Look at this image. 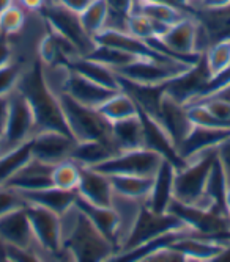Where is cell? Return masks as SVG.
Returning a JSON list of instances; mask_svg holds the SVG:
<instances>
[{
	"mask_svg": "<svg viewBox=\"0 0 230 262\" xmlns=\"http://www.w3.org/2000/svg\"><path fill=\"white\" fill-rule=\"evenodd\" d=\"M60 219L62 248L70 251L74 262H106L117 251L113 244L95 228L76 203Z\"/></svg>",
	"mask_w": 230,
	"mask_h": 262,
	"instance_id": "cell-1",
	"label": "cell"
},
{
	"mask_svg": "<svg viewBox=\"0 0 230 262\" xmlns=\"http://www.w3.org/2000/svg\"><path fill=\"white\" fill-rule=\"evenodd\" d=\"M17 90L24 94L33 110L35 121H36V132L59 130V132L70 134L62 113L59 96L44 82L40 58L24 69V73H22L17 83Z\"/></svg>",
	"mask_w": 230,
	"mask_h": 262,
	"instance_id": "cell-2",
	"label": "cell"
},
{
	"mask_svg": "<svg viewBox=\"0 0 230 262\" xmlns=\"http://www.w3.org/2000/svg\"><path fill=\"white\" fill-rule=\"evenodd\" d=\"M218 156V149L203 152L202 156L185 162V165L177 168L174 182V201L213 209L205 196V187L208 181L213 162Z\"/></svg>",
	"mask_w": 230,
	"mask_h": 262,
	"instance_id": "cell-3",
	"label": "cell"
},
{
	"mask_svg": "<svg viewBox=\"0 0 230 262\" xmlns=\"http://www.w3.org/2000/svg\"><path fill=\"white\" fill-rule=\"evenodd\" d=\"M57 96L68 132L76 141H93L107 137L110 124L97 108L87 107L74 101L66 93H59Z\"/></svg>",
	"mask_w": 230,
	"mask_h": 262,
	"instance_id": "cell-4",
	"label": "cell"
},
{
	"mask_svg": "<svg viewBox=\"0 0 230 262\" xmlns=\"http://www.w3.org/2000/svg\"><path fill=\"white\" fill-rule=\"evenodd\" d=\"M196 64L183 63L177 60H159V58H148L141 57L131 64L115 71L120 79L144 86H159L166 85L167 82L183 76L193 69Z\"/></svg>",
	"mask_w": 230,
	"mask_h": 262,
	"instance_id": "cell-5",
	"label": "cell"
},
{
	"mask_svg": "<svg viewBox=\"0 0 230 262\" xmlns=\"http://www.w3.org/2000/svg\"><path fill=\"white\" fill-rule=\"evenodd\" d=\"M10 112L4 134L0 137V154L13 151L29 143L36 134V121L33 110L17 88L8 96Z\"/></svg>",
	"mask_w": 230,
	"mask_h": 262,
	"instance_id": "cell-6",
	"label": "cell"
},
{
	"mask_svg": "<svg viewBox=\"0 0 230 262\" xmlns=\"http://www.w3.org/2000/svg\"><path fill=\"white\" fill-rule=\"evenodd\" d=\"M183 231H191V229H188L178 219H175L172 213L169 212L158 213L144 204L139 213V219H137L129 237L119 251L139 248V247L148 245L159 239H164L167 235L183 232Z\"/></svg>",
	"mask_w": 230,
	"mask_h": 262,
	"instance_id": "cell-7",
	"label": "cell"
},
{
	"mask_svg": "<svg viewBox=\"0 0 230 262\" xmlns=\"http://www.w3.org/2000/svg\"><path fill=\"white\" fill-rule=\"evenodd\" d=\"M167 212L191 229L194 235L216 239L221 234L230 231V217L227 212L219 209H205L172 201Z\"/></svg>",
	"mask_w": 230,
	"mask_h": 262,
	"instance_id": "cell-8",
	"label": "cell"
},
{
	"mask_svg": "<svg viewBox=\"0 0 230 262\" xmlns=\"http://www.w3.org/2000/svg\"><path fill=\"white\" fill-rule=\"evenodd\" d=\"M166 159L148 149L139 148L115 154L104 163L95 166L91 170H97L106 176H142V178H153L159 170L161 163Z\"/></svg>",
	"mask_w": 230,
	"mask_h": 262,
	"instance_id": "cell-9",
	"label": "cell"
},
{
	"mask_svg": "<svg viewBox=\"0 0 230 262\" xmlns=\"http://www.w3.org/2000/svg\"><path fill=\"white\" fill-rule=\"evenodd\" d=\"M41 14L46 19L48 27L70 39L84 57H87L97 47V41L84 30L78 14L66 11L54 4L46 5Z\"/></svg>",
	"mask_w": 230,
	"mask_h": 262,
	"instance_id": "cell-10",
	"label": "cell"
},
{
	"mask_svg": "<svg viewBox=\"0 0 230 262\" xmlns=\"http://www.w3.org/2000/svg\"><path fill=\"white\" fill-rule=\"evenodd\" d=\"M26 213L29 217L36 247L46 251L62 250V219L59 213L26 203Z\"/></svg>",
	"mask_w": 230,
	"mask_h": 262,
	"instance_id": "cell-11",
	"label": "cell"
},
{
	"mask_svg": "<svg viewBox=\"0 0 230 262\" xmlns=\"http://www.w3.org/2000/svg\"><path fill=\"white\" fill-rule=\"evenodd\" d=\"M150 118H153V120L167 132V135L174 141L175 149H178V146L185 141V138L194 127V123L191 121V118L188 115L186 105L178 102L172 96H169L166 90H164L163 99H161L158 113Z\"/></svg>",
	"mask_w": 230,
	"mask_h": 262,
	"instance_id": "cell-12",
	"label": "cell"
},
{
	"mask_svg": "<svg viewBox=\"0 0 230 262\" xmlns=\"http://www.w3.org/2000/svg\"><path fill=\"white\" fill-rule=\"evenodd\" d=\"M32 156L44 163L57 165L63 160L71 159L76 146V140L65 132L59 130H41L36 132L30 141Z\"/></svg>",
	"mask_w": 230,
	"mask_h": 262,
	"instance_id": "cell-13",
	"label": "cell"
},
{
	"mask_svg": "<svg viewBox=\"0 0 230 262\" xmlns=\"http://www.w3.org/2000/svg\"><path fill=\"white\" fill-rule=\"evenodd\" d=\"M230 138V130L225 129H213V127H203V126H196L191 129L185 141L181 143L177 149V154L180 160L185 163L189 162L203 152H208L213 149H218L219 145L225 140Z\"/></svg>",
	"mask_w": 230,
	"mask_h": 262,
	"instance_id": "cell-14",
	"label": "cell"
},
{
	"mask_svg": "<svg viewBox=\"0 0 230 262\" xmlns=\"http://www.w3.org/2000/svg\"><path fill=\"white\" fill-rule=\"evenodd\" d=\"M0 245L22 250H32L36 245L26 206L0 217Z\"/></svg>",
	"mask_w": 230,
	"mask_h": 262,
	"instance_id": "cell-15",
	"label": "cell"
},
{
	"mask_svg": "<svg viewBox=\"0 0 230 262\" xmlns=\"http://www.w3.org/2000/svg\"><path fill=\"white\" fill-rule=\"evenodd\" d=\"M52 165L44 163L32 156V159L11 178L5 187L14 188L21 193L49 188L52 187Z\"/></svg>",
	"mask_w": 230,
	"mask_h": 262,
	"instance_id": "cell-16",
	"label": "cell"
},
{
	"mask_svg": "<svg viewBox=\"0 0 230 262\" xmlns=\"http://www.w3.org/2000/svg\"><path fill=\"white\" fill-rule=\"evenodd\" d=\"M62 93H66L68 96H71L74 101H78L87 107L98 108L117 91L107 90L95 82L82 77L81 74L74 73L73 69H70V74H68V77L65 80Z\"/></svg>",
	"mask_w": 230,
	"mask_h": 262,
	"instance_id": "cell-17",
	"label": "cell"
},
{
	"mask_svg": "<svg viewBox=\"0 0 230 262\" xmlns=\"http://www.w3.org/2000/svg\"><path fill=\"white\" fill-rule=\"evenodd\" d=\"M177 166L164 160L161 163L159 170L153 176L151 192L145 201V206L158 213H166L174 201V182H175Z\"/></svg>",
	"mask_w": 230,
	"mask_h": 262,
	"instance_id": "cell-18",
	"label": "cell"
},
{
	"mask_svg": "<svg viewBox=\"0 0 230 262\" xmlns=\"http://www.w3.org/2000/svg\"><path fill=\"white\" fill-rule=\"evenodd\" d=\"M107 138L117 152L145 148L144 123L141 113L137 116L128 118V120L110 123Z\"/></svg>",
	"mask_w": 230,
	"mask_h": 262,
	"instance_id": "cell-19",
	"label": "cell"
},
{
	"mask_svg": "<svg viewBox=\"0 0 230 262\" xmlns=\"http://www.w3.org/2000/svg\"><path fill=\"white\" fill-rule=\"evenodd\" d=\"M78 198L85 203L110 207L113 198V188L110 178L91 168H82L81 184L78 188Z\"/></svg>",
	"mask_w": 230,
	"mask_h": 262,
	"instance_id": "cell-20",
	"label": "cell"
},
{
	"mask_svg": "<svg viewBox=\"0 0 230 262\" xmlns=\"http://www.w3.org/2000/svg\"><path fill=\"white\" fill-rule=\"evenodd\" d=\"M131 11H139L145 14L163 30H167L172 24L191 14L188 8L164 2V0H134Z\"/></svg>",
	"mask_w": 230,
	"mask_h": 262,
	"instance_id": "cell-21",
	"label": "cell"
},
{
	"mask_svg": "<svg viewBox=\"0 0 230 262\" xmlns=\"http://www.w3.org/2000/svg\"><path fill=\"white\" fill-rule=\"evenodd\" d=\"M145 203L139 200H132L123 195H119L113 192L112 204L110 207L113 209L115 215H117V251L123 247L126 239L129 237L137 219H139V213L142 210Z\"/></svg>",
	"mask_w": 230,
	"mask_h": 262,
	"instance_id": "cell-22",
	"label": "cell"
},
{
	"mask_svg": "<svg viewBox=\"0 0 230 262\" xmlns=\"http://www.w3.org/2000/svg\"><path fill=\"white\" fill-rule=\"evenodd\" d=\"M228 241H221V239H213V237H202V235H194L188 234L185 237L174 241L170 247L181 253L185 257L189 259H199V260H208L215 254H218Z\"/></svg>",
	"mask_w": 230,
	"mask_h": 262,
	"instance_id": "cell-23",
	"label": "cell"
},
{
	"mask_svg": "<svg viewBox=\"0 0 230 262\" xmlns=\"http://www.w3.org/2000/svg\"><path fill=\"white\" fill-rule=\"evenodd\" d=\"M70 69H73L74 73L81 74L82 77L95 82L107 90L112 91H122V82L119 74L115 71L100 61H95L88 57H79L73 63L68 64Z\"/></svg>",
	"mask_w": 230,
	"mask_h": 262,
	"instance_id": "cell-24",
	"label": "cell"
},
{
	"mask_svg": "<svg viewBox=\"0 0 230 262\" xmlns=\"http://www.w3.org/2000/svg\"><path fill=\"white\" fill-rule=\"evenodd\" d=\"M115 154H119L112 146L109 138L93 140V141H76L71 160H74L82 168H95L104 163Z\"/></svg>",
	"mask_w": 230,
	"mask_h": 262,
	"instance_id": "cell-25",
	"label": "cell"
},
{
	"mask_svg": "<svg viewBox=\"0 0 230 262\" xmlns=\"http://www.w3.org/2000/svg\"><path fill=\"white\" fill-rule=\"evenodd\" d=\"M21 195L24 196L26 203L46 207V209L59 213V215H63L68 209H70L71 206H74L76 198H78V193L63 192V190H59L55 187L38 190V192H26V193H21Z\"/></svg>",
	"mask_w": 230,
	"mask_h": 262,
	"instance_id": "cell-26",
	"label": "cell"
},
{
	"mask_svg": "<svg viewBox=\"0 0 230 262\" xmlns=\"http://www.w3.org/2000/svg\"><path fill=\"white\" fill-rule=\"evenodd\" d=\"M76 204L88 217V220L95 225V228L103 235H106L107 239L113 244V247L117 248V245H115V242H117V215H115L113 209L90 204L81 198H76Z\"/></svg>",
	"mask_w": 230,
	"mask_h": 262,
	"instance_id": "cell-27",
	"label": "cell"
},
{
	"mask_svg": "<svg viewBox=\"0 0 230 262\" xmlns=\"http://www.w3.org/2000/svg\"><path fill=\"white\" fill-rule=\"evenodd\" d=\"M97 110L109 124L122 121V120H128V118L139 115V107H137L136 101L125 90L113 93L112 96L103 105H100Z\"/></svg>",
	"mask_w": 230,
	"mask_h": 262,
	"instance_id": "cell-28",
	"label": "cell"
},
{
	"mask_svg": "<svg viewBox=\"0 0 230 262\" xmlns=\"http://www.w3.org/2000/svg\"><path fill=\"white\" fill-rule=\"evenodd\" d=\"M205 27L212 44L219 39L230 38V5L219 10L208 11H191Z\"/></svg>",
	"mask_w": 230,
	"mask_h": 262,
	"instance_id": "cell-29",
	"label": "cell"
},
{
	"mask_svg": "<svg viewBox=\"0 0 230 262\" xmlns=\"http://www.w3.org/2000/svg\"><path fill=\"white\" fill-rule=\"evenodd\" d=\"M109 178L112 182L113 192L119 195L145 203L151 192L153 178H142V176H109Z\"/></svg>",
	"mask_w": 230,
	"mask_h": 262,
	"instance_id": "cell-30",
	"label": "cell"
},
{
	"mask_svg": "<svg viewBox=\"0 0 230 262\" xmlns=\"http://www.w3.org/2000/svg\"><path fill=\"white\" fill-rule=\"evenodd\" d=\"M208 80L218 77L230 68V38L215 41L202 55Z\"/></svg>",
	"mask_w": 230,
	"mask_h": 262,
	"instance_id": "cell-31",
	"label": "cell"
},
{
	"mask_svg": "<svg viewBox=\"0 0 230 262\" xmlns=\"http://www.w3.org/2000/svg\"><path fill=\"white\" fill-rule=\"evenodd\" d=\"M30 141L13 151L0 154V187H5L11 178L32 159Z\"/></svg>",
	"mask_w": 230,
	"mask_h": 262,
	"instance_id": "cell-32",
	"label": "cell"
},
{
	"mask_svg": "<svg viewBox=\"0 0 230 262\" xmlns=\"http://www.w3.org/2000/svg\"><path fill=\"white\" fill-rule=\"evenodd\" d=\"M82 176V166L74 160H63L52 168V187L63 190V192L76 193Z\"/></svg>",
	"mask_w": 230,
	"mask_h": 262,
	"instance_id": "cell-33",
	"label": "cell"
},
{
	"mask_svg": "<svg viewBox=\"0 0 230 262\" xmlns=\"http://www.w3.org/2000/svg\"><path fill=\"white\" fill-rule=\"evenodd\" d=\"M227 181H225V174L222 171V166L218 160V156L213 162L212 171L208 176V181H206V187H205V196L208 204L213 209H219L225 212V206H224V198H225V192H227Z\"/></svg>",
	"mask_w": 230,
	"mask_h": 262,
	"instance_id": "cell-34",
	"label": "cell"
},
{
	"mask_svg": "<svg viewBox=\"0 0 230 262\" xmlns=\"http://www.w3.org/2000/svg\"><path fill=\"white\" fill-rule=\"evenodd\" d=\"M107 13H109V5L106 0H93V2L79 14V20L82 24L84 30L93 39L104 30Z\"/></svg>",
	"mask_w": 230,
	"mask_h": 262,
	"instance_id": "cell-35",
	"label": "cell"
},
{
	"mask_svg": "<svg viewBox=\"0 0 230 262\" xmlns=\"http://www.w3.org/2000/svg\"><path fill=\"white\" fill-rule=\"evenodd\" d=\"M87 57L112 68L113 71H119V69L131 64L132 61H136L137 58H141L137 55L129 54V52H125L122 49H117V47L103 46V44H97L95 49L91 51Z\"/></svg>",
	"mask_w": 230,
	"mask_h": 262,
	"instance_id": "cell-36",
	"label": "cell"
},
{
	"mask_svg": "<svg viewBox=\"0 0 230 262\" xmlns=\"http://www.w3.org/2000/svg\"><path fill=\"white\" fill-rule=\"evenodd\" d=\"M166 30H163L159 26L147 17L145 14L139 11H129L128 14V26H126V33L132 35L134 38H139L142 41H150L153 38H158L163 35Z\"/></svg>",
	"mask_w": 230,
	"mask_h": 262,
	"instance_id": "cell-37",
	"label": "cell"
},
{
	"mask_svg": "<svg viewBox=\"0 0 230 262\" xmlns=\"http://www.w3.org/2000/svg\"><path fill=\"white\" fill-rule=\"evenodd\" d=\"M27 19H29V13L24 11L14 2L7 10L0 13V30L7 36H13L26 27Z\"/></svg>",
	"mask_w": 230,
	"mask_h": 262,
	"instance_id": "cell-38",
	"label": "cell"
},
{
	"mask_svg": "<svg viewBox=\"0 0 230 262\" xmlns=\"http://www.w3.org/2000/svg\"><path fill=\"white\" fill-rule=\"evenodd\" d=\"M27 66H22L17 61H10L4 66H0V98L10 96L17 88L19 79Z\"/></svg>",
	"mask_w": 230,
	"mask_h": 262,
	"instance_id": "cell-39",
	"label": "cell"
},
{
	"mask_svg": "<svg viewBox=\"0 0 230 262\" xmlns=\"http://www.w3.org/2000/svg\"><path fill=\"white\" fill-rule=\"evenodd\" d=\"M26 206V200L17 190L10 187H0V217Z\"/></svg>",
	"mask_w": 230,
	"mask_h": 262,
	"instance_id": "cell-40",
	"label": "cell"
},
{
	"mask_svg": "<svg viewBox=\"0 0 230 262\" xmlns=\"http://www.w3.org/2000/svg\"><path fill=\"white\" fill-rule=\"evenodd\" d=\"M136 262H186V257L177 250H174L170 245H164L150 251Z\"/></svg>",
	"mask_w": 230,
	"mask_h": 262,
	"instance_id": "cell-41",
	"label": "cell"
},
{
	"mask_svg": "<svg viewBox=\"0 0 230 262\" xmlns=\"http://www.w3.org/2000/svg\"><path fill=\"white\" fill-rule=\"evenodd\" d=\"M0 248H2L4 256L10 262H43L41 256L38 254V251L35 248H32V250H22V248L5 247V245H0Z\"/></svg>",
	"mask_w": 230,
	"mask_h": 262,
	"instance_id": "cell-42",
	"label": "cell"
},
{
	"mask_svg": "<svg viewBox=\"0 0 230 262\" xmlns=\"http://www.w3.org/2000/svg\"><path fill=\"white\" fill-rule=\"evenodd\" d=\"M93 0H51L49 4H54L66 11H70V13H74V14H81Z\"/></svg>",
	"mask_w": 230,
	"mask_h": 262,
	"instance_id": "cell-43",
	"label": "cell"
},
{
	"mask_svg": "<svg viewBox=\"0 0 230 262\" xmlns=\"http://www.w3.org/2000/svg\"><path fill=\"white\" fill-rule=\"evenodd\" d=\"M218 160L222 166V171L225 174L227 187H230V138L225 140L218 148Z\"/></svg>",
	"mask_w": 230,
	"mask_h": 262,
	"instance_id": "cell-44",
	"label": "cell"
},
{
	"mask_svg": "<svg viewBox=\"0 0 230 262\" xmlns=\"http://www.w3.org/2000/svg\"><path fill=\"white\" fill-rule=\"evenodd\" d=\"M230 5V0H196L189 7V11H208V10H219Z\"/></svg>",
	"mask_w": 230,
	"mask_h": 262,
	"instance_id": "cell-45",
	"label": "cell"
},
{
	"mask_svg": "<svg viewBox=\"0 0 230 262\" xmlns=\"http://www.w3.org/2000/svg\"><path fill=\"white\" fill-rule=\"evenodd\" d=\"M14 2L29 14L43 13L46 5L49 4V0H14Z\"/></svg>",
	"mask_w": 230,
	"mask_h": 262,
	"instance_id": "cell-46",
	"label": "cell"
},
{
	"mask_svg": "<svg viewBox=\"0 0 230 262\" xmlns=\"http://www.w3.org/2000/svg\"><path fill=\"white\" fill-rule=\"evenodd\" d=\"M8 112H10V99H8V96L0 98V137H2L5 124H7Z\"/></svg>",
	"mask_w": 230,
	"mask_h": 262,
	"instance_id": "cell-47",
	"label": "cell"
},
{
	"mask_svg": "<svg viewBox=\"0 0 230 262\" xmlns=\"http://www.w3.org/2000/svg\"><path fill=\"white\" fill-rule=\"evenodd\" d=\"M106 2H107L109 8H112V10H117L122 13H129L132 8L134 0H106Z\"/></svg>",
	"mask_w": 230,
	"mask_h": 262,
	"instance_id": "cell-48",
	"label": "cell"
},
{
	"mask_svg": "<svg viewBox=\"0 0 230 262\" xmlns=\"http://www.w3.org/2000/svg\"><path fill=\"white\" fill-rule=\"evenodd\" d=\"M205 262H230V241L218 254H215L213 257H210L208 260H205Z\"/></svg>",
	"mask_w": 230,
	"mask_h": 262,
	"instance_id": "cell-49",
	"label": "cell"
},
{
	"mask_svg": "<svg viewBox=\"0 0 230 262\" xmlns=\"http://www.w3.org/2000/svg\"><path fill=\"white\" fill-rule=\"evenodd\" d=\"M208 96H218V98H221V99L230 102V82H228L227 85L221 86L219 90H216L215 93L208 94ZM208 96H205V98H208ZM202 99H203V98H202ZM196 102H197V101H196ZM193 104H194V102H193ZM189 105H191V104H189Z\"/></svg>",
	"mask_w": 230,
	"mask_h": 262,
	"instance_id": "cell-50",
	"label": "cell"
},
{
	"mask_svg": "<svg viewBox=\"0 0 230 262\" xmlns=\"http://www.w3.org/2000/svg\"><path fill=\"white\" fill-rule=\"evenodd\" d=\"M224 206H225V212H227V215L230 217V187L227 188V192H225V198H224Z\"/></svg>",
	"mask_w": 230,
	"mask_h": 262,
	"instance_id": "cell-51",
	"label": "cell"
},
{
	"mask_svg": "<svg viewBox=\"0 0 230 262\" xmlns=\"http://www.w3.org/2000/svg\"><path fill=\"white\" fill-rule=\"evenodd\" d=\"M11 4H14V0H0V13L7 10Z\"/></svg>",
	"mask_w": 230,
	"mask_h": 262,
	"instance_id": "cell-52",
	"label": "cell"
},
{
	"mask_svg": "<svg viewBox=\"0 0 230 262\" xmlns=\"http://www.w3.org/2000/svg\"><path fill=\"white\" fill-rule=\"evenodd\" d=\"M216 239H221V241H230V231H227V232L221 234L219 237H216Z\"/></svg>",
	"mask_w": 230,
	"mask_h": 262,
	"instance_id": "cell-53",
	"label": "cell"
},
{
	"mask_svg": "<svg viewBox=\"0 0 230 262\" xmlns=\"http://www.w3.org/2000/svg\"><path fill=\"white\" fill-rule=\"evenodd\" d=\"M181 2H183V4H185V5H186V7L189 8V7H191V5H193L194 2H196V0H181Z\"/></svg>",
	"mask_w": 230,
	"mask_h": 262,
	"instance_id": "cell-54",
	"label": "cell"
},
{
	"mask_svg": "<svg viewBox=\"0 0 230 262\" xmlns=\"http://www.w3.org/2000/svg\"><path fill=\"white\" fill-rule=\"evenodd\" d=\"M186 262H203V260H199V259H189V257H186Z\"/></svg>",
	"mask_w": 230,
	"mask_h": 262,
	"instance_id": "cell-55",
	"label": "cell"
},
{
	"mask_svg": "<svg viewBox=\"0 0 230 262\" xmlns=\"http://www.w3.org/2000/svg\"><path fill=\"white\" fill-rule=\"evenodd\" d=\"M0 253H2V250H0Z\"/></svg>",
	"mask_w": 230,
	"mask_h": 262,
	"instance_id": "cell-56",
	"label": "cell"
}]
</instances>
